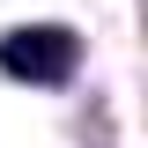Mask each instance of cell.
Segmentation results:
<instances>
[{
	"label": "cell",
	"mask_w": 148,
	"mask_h": 148,
	"mask_svg": "<svg viewBox=\"0 0 148 148\" xmlns=\"http://www.w3.org/2000/svg\"><path fill=\"white\" fill-rule=\"evenodd\" d=\"M82 67V37L59 30V22H22V30L0 37V74H15V82H67Z\"/></svg>",
	"instance_id": "cell-1"
}]
</instances>
